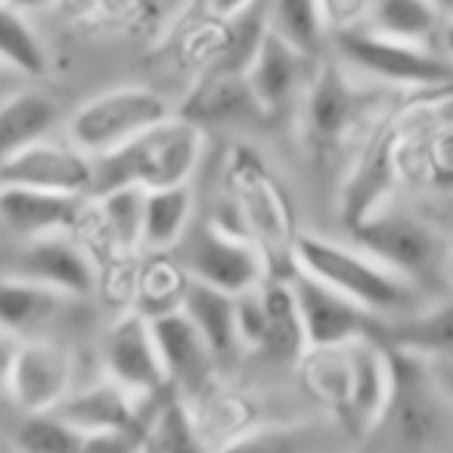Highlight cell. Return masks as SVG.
Returning <instances> with one entry per match:
<instances>
[{"instance_id": "7402d4cb", "label": "cell", "mask_w": 453, "mask_h": 453, "mask_svg": "<svg viewBox=\"0 0 453 453\" xmlns=\"http://www.w3.org/2000/svg\"><path fill=\"white\" fill-rule=\"evenodd\" d=\"M357 90L345 81L335 65H323L308 90V106H304V125L317 143H335L342 134L351 127L357 115Z\"/></svg>"}, {"instance_id": "8d00e7d4", "label": "cell", "mask_w": 453, "mask_h": 453, "mask_svg": "<svg viewBox=\"0 0 453 453\" xmlns=\"http://www.w3.org/2000/svg\"><path fill=\"white\" fill-rule=\"evenodd\" d=\"M249 4H255V0H208V7L214 10L218 16H234V13H240V10H246Z\"/></svg>"}, {"instance_id": "1f68e13d", "label": "cell", "mask_w": 453, "mask_h": 453, "mask_svg": "<svg viewBox=\"0 0 453 453\" xmlns=\"http://www.w3.org/2000/svg\"><path fill=\"white\" fill-rule=\"evenodd\" d=\"M187 271L177 261L158 258L140 280V314L150 320L165 311L180 308L183 289H187Z\"/></svg>"}, {"instance_id": "d4e9b609", "label": "cell", "mask_w": 453, "mask_h": 453, "mask_svg": "<svg viewBox=\"0 0 453 453\" xmlns=\"http://www.w3.org/2000/svg\"><path fill=\"white\" fill-rule=\"evenodd\" d=\"M59 119V106L41 90H22L0 103V162L41 140Z\"/></svg>"}, {"instance_id": "74e56055", "label": "cell", "mask_w": 453, "mask_h": 453, "mask_svg": "<svg viewBox=\"0 0 453 453\" xmlns=\"http://www.w3.org/2000/svg\"><path fill=\"white\" fill-rule=\"evenodd\" d=\"M10 7L22 10V13H32V10H41V7H50L53 0H7Z\"/></svg>"}, {"instance_id": "cb8c5ba5", "label": "cell", "mask_w": 453, "mask_h": 453, "mask_svg": "<svg viewBox=\"0 0 453 453\" xmlns=\"http://www.w3.org/2000/svg\"><path fill=\"white\" fill-rule=\"evenodd\" d=\"M261 308H265V335H261L258 351L271 354L273 360H298L308 348L298 317V304L292 296L289 280H273L261 283Z\"/></svg>"}, {"instance_id": "44dd1931", "label": "cell", "mask_w": 453, "mask_h": 453, "mask_svg": "<svg viewBox=\"0 0 453 453\" xmlns=\"http://www.w3.org/2000/svg\"><path fill=\"white\" fill-rule=\"evenodd\" d=\"M376 339L385 348L441 357L453 351V302H441L432 308H413L401 317H388L379 323Z\"/></svg>"}, {"instance_id": "5bb4252c", "label": "cell", "mask_w": 453, "mask_h": 453, "mask_svg": "<svg viewBox=\"0 0 453 453\" xmlns=\"http://www.w3.org/2000/svg\"><path fill=\"white\" fill-rule=\"evenodd\" d=\"M150 329L168 382L180 395H196V391L205 388L218 357L208 348V342L202 339L196 323L180 308H174L150 317Z\"/></svg>"}, {"instance_id": "4dcf8cb0", "label": "cell", "mask_w": 453, "mask_h": 453, "mask_svg": "<svg viewBox=\"0 0 453 453\" xmlns=\"http://www.w3.org/2000/svg\"><path fill=\"white\" fill-rule=\"evenodd\" d=\"M16 447L35 453H72L81 450V432L53 410H41L26 416L16 432Z\"/></svg>"}, {"instance_id": "f35d334b", "label": "cell", "mask_w": 453, "mask_h": 453, "mask_svg": "<svg viewBox=\"0 0 453 453\" xmlns=\"http://www.w3.org/2000/svg\"><path fill=\"white\" fill-rule=\"evenodd\" d=\"M447 280L453 283V242H450V249H447Z\"/></svg>"}, {"instance_id": "4316f807", "label": "cell", "mask_w": 453, "mask_h": 453, "mask_svg": "<svg viewBox=\"0 0 453 453\" xmlns=\"http://www.w3.org/2000/svg\"><path fill=\"white\" fill-rule=\"evenodd\" d=\"M205 444L199 432V422L189 413L183 395L174 385H165L158 391V407L143 419L140 450H199Z\"/></svg>"}, {"instance_id": "d6986e66", "label": "cell", "mask_w": 453, "mask_h": 453, "mask_svg": "<svg viewBox=\"0 0 453 453\" xmlns=\"http://www.w3.org/2000/svg\"><path fill=\"white\" fill-rule=\"evenodd\" d=\"M53 413H59L65 422H72L81 434L112 432V428H127V432L143 434V416L134 407L131 391L121 388L112 379L90 385V388L78 391L72 397H63L53 407Z\"/></svg>"}, {"instance_id": "d6a6232c", "label": "cell", "mask_w": 453, "mask_h": 453, "mask_svg": "<svg viewBox=\"0 0 453 453\" xmlns=\"http://www.w3.org/2000/svg\"><path fill=\"white\" fill-rule=\"evenodd\" d=\"M143 187H112L100 193V211L106 220L109 234L119 240V246H134L140 242V224H143Z\"/></svg>"}, {"instance_id": "7a4b0ae2", "label": "cell", "mask_w": 453, "mask_h": 453, "mask_svg": "<svg viewBox=\"0 0 453 453\" xmlns=\"http://www.w3.org/2000/svg\"><path fill=\"white\" fill-rule=\"evenodd\" d=\"M388 395L364 447L376 450H438L453 444V401L444 395L428 357L388 348Z\"/></svg>"}, {"instance_id": "ba28073f", "label": "cell", "mask_w": 453, "mask_h": 453, "mask_svg": "<svg viewBox=\"0 0 453 453\" xmlns=\"http://www.w3.org/2000/svg\"><path fill=\"white\" fill-rule=\"evenodd\" d=\"M168 119V103L150 88H115L88 100L69 121L72 146L84 156H103L143 127Z\"/></svg>"}, {"instance_id": "e0dca14e", "label": "cell", "mask_w": 453, "mask_h": 453, "mask_svg": "<svg viewBox=\"0 0 453 453\" xmlns=\"http://www.w3.org/2000/svg\"><path fill=\"white\" fill-rule=\"evenodd\" d=\"M81 214V196L78 193H57V189L38 187H0V220L13 234L44 236L69 230Z\"/></svg>"}, {"instance_id": "7c38bea8", "label": "cell", "mask_w": 453, "mask_h": 453, "mask_svg": "<svg viewBox=\"0 0 453 453\" xmlns=\"http://www.w3.org/2000/svg\"><path fill=\"white\" fill-rule=\"evenodd\" d=\"M7 183L84 196L94 183V162L75 146L47 143L41 137L10 156L7 162H0V187Z\"/></svg>"}, {"instance_id": "83f0119b", "label": "cell", "mask_w": 453, "mask_h": 453, "mask_svg": "<svg viewBox=\"0 0 453 453\" xmlns=\"http://www.w3.org/2000/svg\"><path fill=\"white\" fill-rule=\"evenodd\" d=\"M364 26L388 38L426 44L441 26V7L434 0H372Z\"/></svg>"}, {"instance_id": "2e32d148", "label": "cell", "mask_w": 453, "mask_h": 453, "mask_svg": "<svg viewBox=\"0 0 453 453\" xmlns=\"http://www.w3.org/2000/svg\"><path fill=\"white\" fill-rule=\"evenodd\" d=\"M311 57L298 53L292 44H286L280 35H273L271 28H265L258 47L246 63V81L252 88L258 106L265 109V115L280 112L296 100L298 88L304 81V63Z\"/></svg>"}, {"instance_id": "9a60e30c", "label": "cell", "mask_w": 453, "mask_h": 453, "mask_svg": "<svg viewBox=\"0 0 453 453\" xmlns=\"http://www.w3.org/2000/svg\"><path fill=\"white\" fill-rule=\"evenodd\" d=\"M103 357H106L109 379L131 395H156L168 385L156 342H152L150 320L143 314H125L109 329Z\"/></svg>"}, {"instance_id": "3957f363", "label": "cell", "mask_w": 453, "mask_h": 453, "mask_svg": "<svg viewBox=\"0 0 453 453\" xmlns=\"http://www.w3.org/2000/svg\"><path fill=\"white\" fill-rule=\"evenodd\" d=\"M202 150H205V131L183 115H177V119L168 115V119L134 134L115 150L90 158L94 162L90 193L100 196L112 187H125V183L143 189L189 183L202 158Z\"/></svg>"}, {"instance_id": "52a82bcc", "label": "cell", "mask_w": 453, "mask_h": 453, "mask_svg": "<svg viewBox=\"0 0 453 453\" xmlns=\"http://www.w3.org/2000/svg\"><path fill=\"white\" fill-rule=\"evenodd\" d=\"M174 249V261L187 271V277L224 289L230 296L255 289L267 277V255L261 252L258 242L242 230H230L218 220H205L199 226L187 224Z\"/></svg>"}, {"instance_id": "60d3db41", "label": "cell", "mask_w": 453, "mask_h": 453, "mask_svg": "<svg viewBox=\"0 0 453 453\" xmlns=\"http://www.w3.org/2000/svg\"><path fill=\"white\" fill-rule=\"evenodd\" d=\"M0 4H4V0H0Z\"/></svg>"}, {"instance_id": "ab89813d", "label": "cell", "mask_w": 453, "mask_h": 453, "mask_svg": "<svg viewBox=\"0 0 453 453\" xmlns=\"http://www.w3.org/2000/svg\"><path fill=\"white\" fill-rule=\"evenodd\" d=\"M434 4H438L441 10H453V0H434Z\"/></svg>"}, {"instance_id": "6da1fadb", "label": "cell", "mask_w": 453, "mask_h": 453, "mask_svg": "<svg viewBox=\"0 0 453 453\" xmlns=\"http://www.w3.org/2000/svg\"><path fill=\"white\" fill-rule=\"evenodd\" d=\"M298 366L311 395L326 403L348 432H370L388 395L391 376L388 348L376 335L304 348Z\"/></svg>"}, {"instance_id": "9c48e42d", "label": "cell", "mask_w": 453, "mask_h": 453, "mask_svg": "<svg viewBox=\"0 0 453 453\" xmlns=\"http://www.w3.org/2000/svg\"><path fill=\"white\" fill-rule=\"evenodd\" d=\"M339 50L354 69L391 84L453 81V65L426 44L379 35L372 28H339Z\"/></svg>"}, {"instance_id": "8992f818", "label": "cell", "mask_w": 453, "mask_h": 453, "mask_svg": "<svg viewBox=\"0 0 453 453\" xmlns=\"http://www.w3.org/2000/svg\"><path fill=\"white\" fill-rule=\"evenodd\" d=\"M226 187L234 196L242 234L252 236L265 255L292 252L296 214L283 183L252 146H234L226 156Z\"/></svg>"}, {"instance_id": "30bf717a", "label": "cell", "mask_w": 453, "mask_h": 453, "mask_svg": "<svg viewBox=\"0 0 453 453\" xmlns=\"http://www.w3.org/2000/svg\"><path fill=\"white\" fill-rule=\"evenodd\" d=\"M289 286L292 296H296L308 348L339 345V342L357 339V335H376L379 323H382V317L364 311L351 298H345L333 286H326L323 280L311 277L304 271L292 273Z\"/></svg>"}, {"instance_id": "ac0fdd59", "label": "cell", "mask_w": 453, "mask_h": 453, "mask_svg": "<svg viewBox=\"0 0 453 453\" xmlns=\"http://www.w3.org/2000/svg\"><path fill=\"white\" fill-rule=\"evenodd\" d=\"M180 115L205 131V127L249 125V121L261 119L265 109L255 100L252 88L246 81V72L220 69L218 65L205 81H199V88L193 90Z\"/></svg>"}, {"instance_id": "836d02e7", "label": "cell", "mask_w": 453, "mask_h": 453, "mask_svg": "<svg viewBox=\"0 0 453 453\" xmlns=\"http://www.w3.org/2000/svg\"><path fill=\"white\" fill-rule=\"evenodd\" d=\"M366 7H370V0H320L326 26L339 28H351L354 22H364Z\"/></svg>"}, {"instance_id": "603a6c76", "label": "cell", "mask_w": 453, "mask_h": 453, "mask_svg": "<svg viewBox=\"0 0 453 453\" xmlns=\"http://www.w3.org/2000/svg\"><path fill=\"white\" fill-rule=\"evenodd\" d=\"M180 311L196 323L214 357H224L240 345V339H236V296L189 277L180 298Z\"/></svg>"}, {"instance_id": "277c9868", "label": "cell", "mask_w": 453, "mask_h": 453, "mask_svg": "<svg viewBox=\"0 0 453 453\" xmlns=\"http://www.w3.org/2000/svg\"><path fill=\"white\" fill-rule=\"evenodd\" d=\"M289 255L296 271L323 280L335 292H342L382 320L401 317L419 304V289L410 280H403L401 273H395L360 246H342V242L317 234H296Z\"/></svg>"}, {"instance_id": "e575fe53", "label": "cell", "mask_w": 453, "mask_h": 453, "mask_svg": "<svg viewBox=\"0 0 453 453\" xmlns=\"http://www.w3.org/2000/svg\"><path fill=\"white\" fill-rule=\"evenodd\" d=\"M428 364H432V372L441 388H444V395L453 401V351L441 354V357H428Z\"/></svg>"}, {"instance_id": "d590c367", "label": "cell", "mask_w": 453, "mask_h": 453, "mask_svg": "<svg viewBox=\"0 0 453 453\" xmlns=\"http://www.w3.org/2000/svg\"><path fill=\"white\" fill-rule=\"evenodd\" d=\"M16 348H19V339L10 335L7 329H0V391L7 388V372H10V364H13Z\"/></svg>"}, {"instance_id": "8fae6325", "label": "cell", "mask_w": 453, "mask_h": 453, "mask_svg": "<svg viewBox=\"0 0 453 453\" xmlns=\"http://www.w3.org/2000/svg\"><path fill=\"white\" fill-rule=\"evenodd\" d=\"M72 382V357L44 339H22L7 372V395L26 413L53 410Z\"/></svg>"}, {"instance_id": "484cf974", "label": "cell", "mask_w": 453, "mask_h": 453, "mask_svg": "<svg viewBox=\"0 0 453 453\" xmlns=\"http://www.w3.org/2000/svg\"><path fill=\"white\" fill-rule=\"evenodd\" d=\"M193 214V193L189 183H171L143 193V224H140V242L152 252H168L183 236Z\"/></svg>"}, {"instance_id": "ffe728a7", "label": "cell", "mask_w": 453, "mask_h": 453, "mask_svg": "<svg viewBox=\"0 0 453 453\" xmlns=\"http://www.w3.org/2000/svg\"><path fill=\"white\" fill-rule=\"evenodd\" d=\"M65 308V292L22 277L0 280V329L16 339H38Z\"/></svg>"}, {"instance_id": "f1b7e54d", "label": "cell", "mask_w": 453, "mask_h": 453, "mask_svg": "<svg viewBox=\"0 0 453 453\" xmlns=\"http://www.w3.org/2000/svg\"><path fill=\"white\" fill-rule=\"evenodd\" d=\"M265 16L267 28L280 35L286 44L296 47L298 53L314 57L320 50L323 28H326L320 0H267Z\"/></svg>"}, {"instance_id": "f546056e", "label": "cell", "mask_w": 453, "mask_h": 453, "mask_svg": "<svg viewBox=\"0 0 453 453\" xmlns=\"http://www.w3.org/2000/svg\"><path fill=\"white\" fill-rule=\"evenodd\" d=\"M0 63L32 78L44 75L47 69V53L41 38L28 26L26 13L10 7L7 0L0 4Z\"/></svg>"}, {"instance_id": "4fadbf2b", "label": "cell", "mask_w": 453, "mask_h": 453, "mask_svg": "<svg viewBox=\"0 0 453 453\" xmlns=\"http://www.w3.org/2000/svg\"><path fill=\"white\" fill-rule=\"evenodd\" d=\"M10 277L35 280L65 296H90L96 286V271L81 246L59 234L32 236L26 246L16 252Z\"/></svg>"}, {"instance_id": "5b68a950", "label": "cell", "mask_w": 453, "mask_h": 453, "mask_svg": "<svg viewBox=\"0 0 453 453\" xmlns=\"http://www.w3.org/2000/svg\"><path fill=\"white\" fill-rule=\"evenodd\" d=\"M354 240L360 249L376 255L382 265L410 280L413 286L447 277V249L450 240L438 234V226L428 224L419 214L401 208H372L364 218L354 220Z\"/></svg>"}]
</instances>
